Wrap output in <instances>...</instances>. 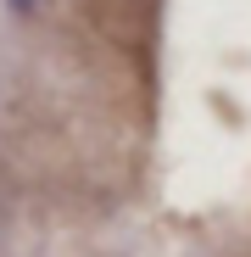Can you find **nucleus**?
Instances as JSON below:
<instances>
[]
</instances>
